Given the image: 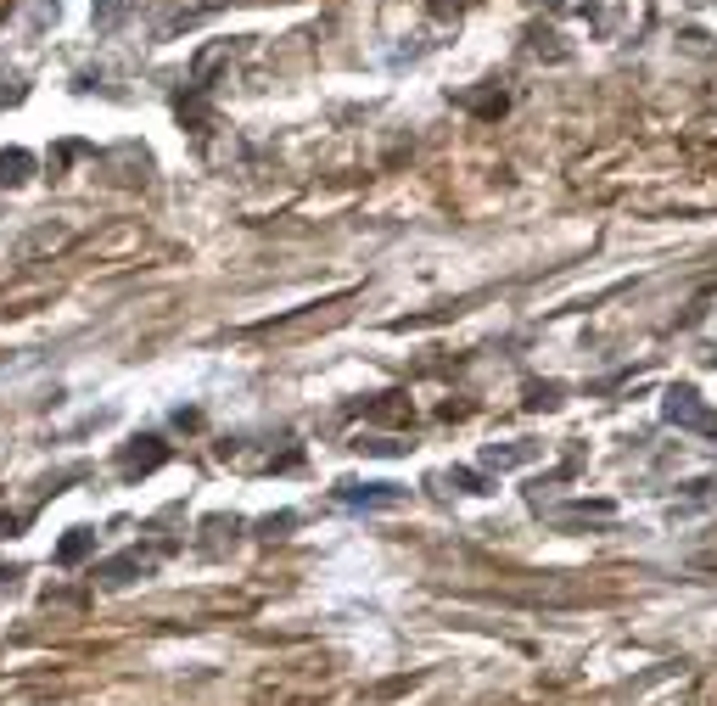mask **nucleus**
<instances>
[{"label": "nucleus", "mask_w": 717, "mask_h": 706, "mask_svg": "<svg viewBox=\"0 0 717 706\" xmlns=\"http://www.w3.org/2000/svg\"><path fill=\"white\" fill-rule=\"evenodd\" d=\"M661 415H667L673 426H689V432H706V438H717V415L701 404V393H695V387H673V393H667V404H661Z\"/></svg>", "instance_id": "obj_1"}, {"label": "nucleus", "mask_w": 717, "mask_h": 706, "mask_svg": "<svg viewBox=\"0 0 717 706\" xmlns=\"http://www.w3.org/2000/svg\"><path fill=\"white\" fill-rule=\"evenodd\" d=\"M163 460H169V443H163V438H135L124 454H118V477H124V482L152 477V471L163 466Z\"/></svg>", "instance_id": "obj_2"}, {"label": "nucleus", "mask_w": 717, "mask_h": 706, "mask_svg": "<svg viewBox=\"0 0 717 706\" xmlns=\"http://www.w3.org/2000/svg\"><path fill=\"white\" fill-rule=\"evenodd\" d=\"M337 499L342 505H365V510H393V505H404V488L398 482H342Z\"/></svg>", "instance_id": "obj_3"}, {"label": "nucleus", "mask_w": 717, "mask_h": 706, "mask_svg": "<svg viewBox=\"0 0 717 706\" xmlns=\"http://www.w3.org/2000/svg\"><path fill=\"white\" fill-rule=\"evenodd\" d=\"M146 572H152V555H118V561H107V566H101L96 578L107 583V589H124V583L146 578Z\"/></svg>", "instance_id": "obj_4"}, {"label": "nucleus", "mask_w": 717, "mask_h": 706, "mask_svg": "<svg viewBox=\"0 0 717 706\" xmlns=\"http://www.w3.org/2000/svg\"><path fill=\"white\" fill-rule=\"evenodd\" d=\"M90 550H96V533H90V527H73V533L57 544V566H79Z\"/></svg>", "instance_id": "obj_5"}, {"label": "nucleus", "mask_w": 717, "mask_h": 706, "mask_svg": "<svg viewBox=\"0 0 717 706\" xmlns=\"http://www.w3.org/2000/svg\"><path fill=\"white\" fill-rule=\"evenodd\" d=\"M129 6H135V0H90V17H96V34H113V29H124Z\"/></svg>", "instance_id": "obj_6"}, {"label": "nucleus", "mask_w": 717, "mask_h": 706, "mask_svg": "<svg viewBox=\"0 0 717 706\" xmlns=\"http://www.w3.org/2000/svg\"><path fill=\"white\" fill-rule=\"evenodd\" d=\"M533 443H510V449H499V443H493L488 454H482V466L488 471H510V466H527V460H533Z\"/></svg>", "instance_id": "obj_7"}, {"label": "nucleus", "mask_w": 717, "mask_h": 706, "mask_svg": "<svg viewBox=\"0 0 717 706\" xmlns=\"http://www.w3.org/2000/svg\"><path fill=\"white\" fill-rule=\"evenodd\" d=\"M230 57V40H219V45H208V51H197V62H191V85L197 90H208V79H213V68Z\"/></svg>", "instance_id": "obj_8"}, {"label": "nucleus", "mask_w": 717, "mask_h": 706, "mask_svg": "<svg viewBox=\"0 0 717 706\" xmlns=\"http://www.w3.org/2000/svg\"><path fill=\"white\" fill-rule=\"evenodd\" d=\"M365 415H370V421H393V426H404V421H409V398H404V393H381L376 404H365Z\"/></svg>", "instance_id": "obj_9"}, {"label": "nucleus", "mask_w": 717, "mask_h": 706, "mask_svg": "<svg viewBox=\"0 0 717 706\" xmlns=\"http://www.w3.org/2000/svg\"><path fill=\"white\" fill-rule=\"evenodd\" d=\"M34 174V152H0V185H23Z\"/></svg>", "instance_id": "obj_10"}, {"label": "nucleus", "mask_w": 717, "mask_h": 706, "mask_svg": "<svg viewBox=\"0 0 717 706\" xmlns=\"http://www.w3.org/2000/svg\"><path fill=\"white\" fill-rule=\"evenodd\" d=\"M527 393H533V398H527V404H533V410H555V404H561V387H555V382H544V387H527Z\"/></svg>", "instance_id": "obj_11"}, {"label": "nucleus", "mask_w": 717, "mask_h": 706, "mask_svg": "<svg viewBox=\"0 0 717 706\" xmlns=\"http://www.w3.org/2000/svg\"><path fill=\"white\" fill-rule=\"evenodd\" d=\"M454 482H460L465 494H488V488H482V477H477V471H454Z\"/></svg>", "instance_id": "obj_12"}]
</instances>
